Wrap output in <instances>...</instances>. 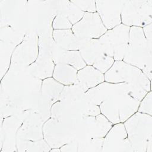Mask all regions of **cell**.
Wrapping results in <instances>:
<instances>
[{
  "mask_svg": "<svg viewBox=\"0 0 152 152\" xmlns=\"http://www.w3.org/2000/svg\"><path fill=\"white\" fill-rule=\"evenodd\" d=\"M104 76V81L108 83H127L128 94L139 101L151 91V81L142 71L123 61H115Z\"/></svg>",
  "mask_w": 152,
  "mask_h": 152,
  "instance_id": "cell-1",
  "label": "cell"
},
{
  "mask_svg": "<svg viewBox=\"0 0 152 152\" xmlns=\"http://www.w3.org/2000/svg\"><path fill=\"white\" fill-rule=\"evenodd\" d=\"M122 61L140 69L151 81L152 46L148 44L141 27H130L128 43Z\"/></svg>",
  "mask_w": 152,
  "mask_h": 152,
  "instance_id": "cell-2",
  "label": "cell"
},
{
  "mask_svg": "<svg viewBox=\"0 0 152 152\" xmlns=\"http://www.w3.org/2000/svg\"><path fill=\"white\" fill-rule=\"evenodd\" d=\"M140 101L128 94L126 90L112 93L99 105L100 112L112 124L124 123L138 111Z\"/></svg>",
  "mask_w": 152,
  "mask_h": 152,
  "instance_id": "cell-3",
  "label": "cell"
},
{
  "mask_svg": "<svg viewBox=\"0 0 152 152\" xmlns=\"http://www.w3.org/2000/svg\"><path fill=\"white\" fill-rule=\"evenodd\" d=\"M124 124L133 151H152V116L137 111Z\"/></svg>",
  "mask_w": 152,
  "mask_h": 152,
  "instance_id": "cell-4",
  "label": "cell"
},
{
  "mask_svg": "<svg viewBox=\"0 0 152 152\" xmlns=\"http://www.w3.org/2000/svg\"><path fill=\"white\" fill-rule=\"evenodd\" d=\"M130 27L120 24L99 38L103 52L115 61H122L129 40Z\"/></svg>",
  "mask_w": 152,
  "mask_h": 152,
  "instance_id": "cell-5",
  "label": "cell"
},
{
  "mask_svg": "<svg viewBox=\"0 0 152 152\" xmlns=\"http://www.w3.org/2000/svg\"><path fill=\"white\" fill-rule=\"evenodd\" d=\"M121 23L131 27H143L152 23L151 0H125Z\"/></svg>",
  "mask_w": 152,
  "mask_h": 152,
  "instance_id": "cell-6",
  "label": "cell"
},
{
  "mask_svg": "<svg viewBox=\"0 0 152 152\" xmlns=\"http://www.w3.org/2000/svg\"><path fill=\"white\" fill-rule=\"evenodd\" d=\"M71 30L80 39H99L107 30L96 12H84L82 18L72 26Z\"/></svg>",
  "mask_w": 152,
  "mask_h": 152,
  "instance_id": "cell-7",
  "label": "cell"
},
{
  "mask_svg": "<svg viewBox=\"0 0 152 152\" xmlns=\"http://www.w3.org/2000/svg\"><path fill=\"white\" fill-rule=\"evenodd\" d=\"M43 132L45 141L52 148H61L72 141V135L70 129L52 118L45 124Z\"/></svg>",
  "mask_w": 152,
  "mask_h": 152,
  "instance_id": "cell-8",
  "label": "cell"
},
{
  "mask_svg": "<svg viewBox=\"0 0 152 152\" xmlns=\"http://www.w3.org/2000/svg\"><path fill=\"white\" fill-rule=\"evenodd\" d=\"M102 151H133L124 123L113 125L104 137Z\"/></svg>",
  "mask_w": 152,
  "mask_h": 152,
  "instance_id": "cell-9",
  "label": "cell"
},
{
  "mask_svg": "<svg viewBox=\"0 0 152 152\" xmlns=\"http://www.w3.org/2000/svg\"><path fill=\"white\" fill-rule=\"evenodd\" d=\"M95 1L96 12L107 30L121 24V12L125 0Z\"/></svg>",
  "mask_w": 152,
  "mask_h": 152,
  "instance_id": "cell-10",
  "label": "cell"
},
{
  "mask_svg": "<svg viewBox=\"0 0 152 152\" xmlns=\"http://www.w3.org/2000/svg\"><path fill=\"white\" fill-rule=\"evenodd\" d=\"M50 54L55 65L58 64H68L78 71L87 65L79 50H66L62 49L55 45L53 42Z\"/></svg>",
  "mask_w": 152,
  "mask_h": 152,
  "instance_id": "cell-11",
  "label": "cell"
},
{
  "mask_svg": "<svg viewBox=\"0 0 152 152\" xmlns=\"http://www.w3.org/2000/svg\"><path fill=\"white\" fill-rule=\"evenodd\" d=\"M121 90H126L128 93V84L125 83H111L104 81L97 86L89 89L86 92V95L91 103L99 106L109 95Z\"/></svg>",
  "mask_w": 152,
  "mask_h": 152,
  "instance_id": "cell-12",
  "label": "cell"
},
{
  "mask_svg": "<svg viewBox=\"0 0 152 152\" xmlns=\"http://www.w3.org/2000/svg\"><path fill=\"white\" fill-rule=\"evenodd\" d=\"M104 81V74L92 65H86L78 71L76 83L85 93Z\"/></svg>",
  "mask_w": 152,
  "mask_h": 152,
  "instance_id": "cell-13",
  "label": "cell"
},
{
  "mask_svg": "<svg viewBox=\"0 0 152 152\" xmlns=\"http://www.w3.org/2000/svg\"><path fill=\"white\" fill-rule=\"evenodd\" d=\"M84 118L90 138H104L113 125L102 113L96 116Z\"/></svg>",
  "mask_w": 152,
  "mask_h": 152,
  "instance_id": "cell-14",
  "label": "cell"
},
{
  "mask_svg": "<svg viewBox=\"0 0 152 152\" xmlns=\"http://www.w3.org/2000/svg\"><path fill=\"white\" fill-rule=\"evenodd\" d=\"M53 42L59 48L66 50H79L81 39L78 38L71 29L53 30Z\"/></svg>",
  "mask_w": 152,
  "mask_h": 152,
  "instance_id": "cell-15",
  "label": "cell"
},
{
  "mask_svg": "<svg viewBox=\"0 0 152 152\" xmlns=\"http://www.w3.org/2000/svg\"><path fill=\"white\" fill-rule=\"evenodd\" d=\"M79 49L80 54L87 65L93 63L103 53L98 39H81Z\"/></svg>",
  "mask_w": 152,
  "mask_h": 152,
  "instance_id": "cell-16",
  "label": "cell"
},
{
  "mask_svg": "<svg viewBox=\"0 0 152 152\" xmlns=\"http://www.w3.org/2000/svg\"><path fill=\"white\" fill-rule=\"evenodd\" d=\"M78 70L73 66L65 64L55 65L52 77L61 84L71 86L77 81Z\"/></svg>",
  "mask_w": 152,
  "mask_h": 152,
  "instance_id": "cell-17",
  "label": "cell"
},
{
  "mask_svg": "<svg viewBox=\"0 0 152 152\" xmlns=\"http://www.w3.org/2000/svg\"><path fill=\"white\" fill-rule=\"evenodd\" d=\"M64 86L56 81L52 77L43 79L42 84V94L52 106L58 101Z\"/></svg>",
  "mask_w": 152,
  "mask_h": 152,
  "instance_id": "cell-18",
  "label": "cell"
},
{
  "mask_svg": "<svg viewBox=\"0 0 152 152\" xmlns=\"http://www.w3.org/2000/svg\"><path fill=\"white\" fill-rule=\"evenodd\" d=\"M58 14L65 16L72 24L79 21L83 17L84 12L77 7L71 1H57Z\"/></svg>",
  "mask_w": 152,
  "mask_h": 152,
  "instance_id": "cell-19",
  "label": "cell"
},
{
  "mask_svg": "<svg viewBox=\"0 0 152 152\" xmlns=\"http://www.w3.org/2000/svg\"><path fill=\"white\" fill-rule=\"evenodd\" d=\"M115 60L112 57H110L103 53L93 63L92 66L103 74H105L111 68Z\"/></svg>",
  "mask_w": 152,
  "mask_h": 152,
  "instance_id": "cell-20",
  "label": "cell"
},
{
  "mask_svg": "<svg viewBox=\"0 0 152 152\" xmlns=\"http://www.w3.org/2000/svg\"><path fill=\"white\" fill-rule=\"evenodd\" d=\"M72 24L63 15L58 14L52 21V28L53 30H66L71 29Z\"/></svg>",
  "mask_w": 152,
  "mask_h": 152,
  "instance_id": "cell-21",
  "label": "cell"
},
{
  "mask_svg": "<svg viewBox=\"0 0 152 152\" xmlns=\"http://www.w3.org/2000/svg\"><path fill=\"white\" fill-rule=\"evenodd\" d=\"M138 112L152 116V93L148 92L140 101Z\"/></svg>",
  "mask_w": 152,
  "mask_h": 152,
  "instance_id": "cell-22",
  "label": "cell"
},
{
  "mask_svg": "<svg viewBox=\"0 0 152 152\" xmlns=\"http://www.w3.org/2000/svg\"><path fill=\"white\" fill-rule=\"evenodd\" d=\"M71 2L84 12H96V1L94 0L71 1Z\"/></svg>",
  "mask_w": 152,
  "mask_h": 152,
  "instance_id": "cell-23",
  "label": "cell"
},
{
  "mask_svg": "<svg viewBox=\"0 0 152 152\" xmlns=\"http://www.w3.org/2000/svg\"><path fill=\"white\" fill-rule=\"evenodd\" d=\"M142 28L148 44L152 46V23L143 27Z\"/></svg>",
  "mask_w": 152,
  "mask_h": 152,
  "instance_id": "cell-24",
  "label": "cell"
}]
</instances>
